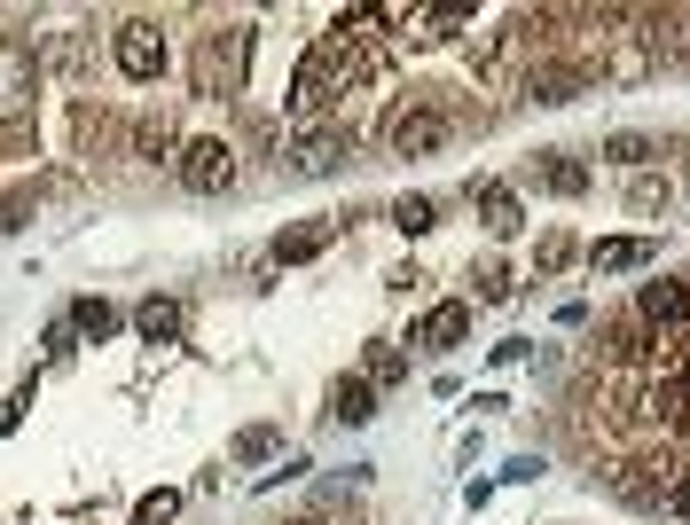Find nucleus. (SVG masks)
I'll list each match as a JSON object with an SVG mask.
<instances>
[{
	"label": "nucleus",
	"instance_id": "b1692460",
	"mask_svg": "<svg viewBox=\"0 0 690 525\" xmlns=\"http://www.w3.org/2000/svg\"><path fill=\"white\" fill-rule=\"evenodd\" d=\"M24 220H32V197H24V189L0 197V228H24Z\"/></svg>",
	"mask_w": 690,
	"mask_h": 525
},
{
	"label": "nucleus",
	"instance_id": "412c9836",
	"mask_svg": "<svg viewBox=\"0 0 690 525\" xmlns=\"http://www.w3.org/2000/svg\"><path fill=\"white\" fill-rule=\"evenodd\" d=\"M573 259H581V243H573V235H550V243L534 251V267H573Z\"/></svg>",
	"mask_w": 690,
	"mask_h": 525
},
{
	"label": "nucleus",
	"instance_id": "aec40b11",
	"mask_svg": "<svg viewBox=\"0 0 690 525\" xmlns=\"http://www.w3.org/2000/svg\"><path fill=\"white\" fill-rule=\"evenodd\" d=\"M651 510H675V517H690V471H675L667 486H659V502Z\"/></svg>",
	"mask_w": 690,
	"mask_h": 525
},
{
	"label": "nucleus",
	"instance_id": "393cba45",
	"mask_svg": "<svg viewBox=\"0 0 690 525\" xmlns=\"http://www.w3.org/2000/svg\"><path fill=\"white\" fill-rule=\"evenodd\" d=\"M0 431H17V400H0Z\"/></svg>",
	"mask_w": 690,
	"mask_h": 525
},
{
	"label": "nucleus",
	"instance_id": "0eeeda50",
	"mask_svg": "<svg viewBox=\"0 0 690 525\" xmlns=\"http://www.w3.org/2000/svg\"><path fill=\"white\" fill-rule=\"evenodd\" d=\"M463 329H471V306L448 298V306H431V314L408 329V345H424V354H448V345H463Z\"/></svg>",
	"mask_w": 690,
	"mask_h": 525
},
{
	"label": "nucleus",
	"instance_id": "1a4fd4ad",
	"mask_svg": "<svg viewBox=\"0 0 690 525\" xmlns=\"http://www.w3.org/2000/svg\"><path fill=\"white\" fill-rule=\"evenodd\" d=\"M588 267H596V275H628V267H651V243H644V235H604V243L588 251Z\"/></svg>",
	"mask_w": 690,
	"mask_h": 525
},
{
	"label": "nucleus",
	"instance_id": "f257e3e1",
	"mask_svg": "<svg viewBox=\"0 0 690 525\" xmlns=\"http://www.w3.org/2000/svg\"><path fill=\"white\" fill-rule=\"evenodd\" d=\"M456 111L440 103V95H416V103H400L385 126H377V141H385V157H431V149H448L456 141Z\"/></svg>",
	"mask_w": 690,
	"mask_h": 525
},
{
	"label": "nucleus",
	"instance_id": "4468645a",
	"mask_svg": "<svg viewBox=\"0 0 690 525\" xmlns=\"http://www.w3.org/2000/svg\"><path fill=\"white\" fill-rule=\"evenodd\" d=\"M71 329H79V337H111V329H118V314H111L103 298H79V306H71Z\"/></svg>",
	"mask_w": 690,
	"mask_h": 525
},
{
	"label": "nucleus",
	"instance_id": "423d86ee",
	"mask_svg": "<svg viewBox=\"0 0 690 525\" xmlns=\"http://www.w3.org/2000/svg\"><path fill=\"white\" fill-rule=\"evenodd\" d=\"M354 157V126H306L299 149H291V172H330Z\"/></svg>",
	"mask_w": 690,
	"mask_h": 525
},
{
	"label": "nucleus",
	"instance_id": "39448f33",
	"mask_svg": "<svg viewBox=\"0 0 690 525\" xmlns=\"http://www.w3.org/2000/svg\"><path fill=\"white\" fill-rule=\"evenodd\" d=\"M111 48H118V71H126V78H157V71H165V32H157L149 17H126Z\"/></svg>",
	"mask_w": 690,
	"mask_h": 525
},
{
	"label": "nucleus",
	"instance_id": "f3484780",
	"mask_svg": "<svg viewBox=\"0 0 690 525\" xmlns=\"http://www.w3.org/2000/svg\"><path fill=\"white\" fill-rule=\"evenodd\" d=\"M268 455H275V431H268V423H251L243 440H236V463H268Z\"/></svg>",
	"mask_w": 690,
	"mask_h": 525
},
{
	"label": "nucleus",
	"instance_id": "2eb2a0df",
	"mask_svg": "<svg viewBox=\"0 0 690 525\" xmlns=\"http://www.w3.org/2000/svg\"><path fill=\"white\" fill-rule=\"evenodd\" d=\"M165 149H172V118L157 111V118H142V126H134V157H165Z\"/></svg>",
	"mask_w": 690,
	"mask_h": 525
},
{
	"label": "nucleus",
	"instance_id": "9d476101",
	"mask_svg": "<svg viewBox=\"0 0 690 525\" xmlns=\"http://www.w3.org/2000/svg\"><path fill=\"white\" fill-rule=\"evenodd\" d=\"M330 235H337V220H306V228L275 235V267H299V259H314V251H322Z\"/></svg>",
	"mask_w": 690,
	"mask_h": 525
},
{
	"label": "nucleus",
	"instance_id": "a878e982",
	"mask_svg": "<svg viewBox=\"0 0 690 525\" xmlns=\"http://www.w3.org/2000/svg\"><path fill=\"white\" fill-rule=\"evenodd\" d=\"M291 525H322V517H291Z\"/></svg>",
	"mask_w": 690,
	"mask_h": 525
},
{
	"label": "nucleus",
	"instance_id": "5701e85b",
	"mask_svg": "<svg viewBox=\"0 0 690 525\" xmlns=\"http://www.w3.org/2000/svg\"><path fill=\"white\" fill-rule=\"evenodd\" d=\"M502 479H510V486H526V479H542V455H510V463H502Z\"/></svg>",
	"mask_w": 690,
	"mask_h": 525
},
{
	"label": "nucleus",
	"instance_id": "f8f14e48",
	"mask_svg": "<svg viewBox=\"0 0 690 525\" xmlns=\"http://www.w3.org/2000/svg\"><path fill=\"white\" fill-rule=\"evenodd\" d=\"M330 416H337V423H369V416H377V392H369V377H345V385L330 392Z\"/></svg>",
	"mask_w": 690,
	"mask_h": 525
},
{
	"label": "nucleus",
	"instance_id": "dca6fc26",
	"mask_svg": "<svg viewBox=\"0 0 690 525\" xmlns=\"http://www.w3.org/2000/svg\"><path fill=\"white\" fill-rule=\"evenodd\" d=\"M604 157H613L620 172H636V165L651 157V141H644V134H613V141H604Z\"/></svg>",
	"mask_w": 690,
	"mask_h": 525
},
{
	"label": "nucleus",
	"instance_id": "7ed1b4c3",
	"mask_svg": "<svg viewBox=\"0 0 690 525\" xmlns=\"http://www.w3.org/2000/svg\"><path fill=\"white\" fill-rule=\"evenodd\" d=\"M628 314H636L644 329H659V337H682V329H690V275H651Z\"/></svg>",
	"mask_w": 690,
	"mask_h": 525
},
{
	"label": "nucleus",
	"instance_id": "20e7f679",
	"mask_svg": "<svg viewBox=\"0 0 690 525\" xmlns=\"http://www.w3.org/2000/svg\"><path fill=\"white\" fill-rule=\"evenodd\" d=\"M236 78H243V32H205L197 86H205V95H236Z\"/></svg>",
	"mask_w": 690,
	"mask_h": 525
},
{
	"label": "nucleus",
	"instance_id": "4be33fe9",
	"mask_svg": "<svg viewBox=\"0 0 690 525\" xmlns=\"http://www.w3.org/2000/svg\"><path fill=\"white\" fill-rule=\"evenodd\" d=\"M172 510H181V494H149V502H142V517H134V525H165V517H172Z\"/></svg>",
	"mask_w": 690,
	"mask_h": 525
},
{
	"label": "nucleus",
	"instance_id": "6e6552de",
	"mask_svg": "<svg viewBox=\"0 0 690 525\" xmlns=\"http://www.w3.org/2000/svg\"><path fill=\"white\" fill-rule=\"evenodd\" d=\"M471 197H479L487 235H518V228H526V204H518V189H502V181H471Z\"/></svg>",
	"mask_w": 690,
	"mask_h": 525
},
{
	"label": "nucleus",
	"instance_id": "f03ea898",
	"mask_svg": "<svg viewBox=\"0 0 690 525\" xmlns=\"http://www.w3.org/2000/svg\"><path fill=\"white\" fill-rule=\"evenodd\" d=\"M172 172H181V189H197V197H220V189H236V141H220V134H197V141H181V157H172Z\"/></svg>",
	"mask_w": 690,
	"mask_h": 525
},
{
	"label": "nucleus",
	"instance_id": "6ab92c4d",
	"mask_svg": "<svg viewBox=\"0 0 690 525\" xmlns=\"http://www.w3.org/2000/svg\"><path fill=\"white\" fill-rule=\"evenodd\" d=\"M369 377H377V385L408 377V354H400V345H377V354H369Z\"/></svg>",
	"mask_w": 690,
	"mask_h": 525
},
{
	"label": "nucleus",
	"instance_id": "a211bd4d",
	"mask_svg": "<svg viewBox=\"0 0 690 525\" xmlns=\"http://www.w3.org/2000/svg\"><path fill=\"white\" fill-rule=\"evenodd\" d=\"M393 228L424 235V228H431V197H400V204H393Z\"/></svg>",
	"mask_w": 690,
	"mask_h": 525
},
{
	"label": "nucleus",
	"instance_id": "ddd939ff",
	"mask_svg": "<svg viewBox=\"0 0 690 525\" xmlns=\"http://www.w3.org/2000/svg\"><path fill=\"white\" fill-rule=\"evenodd\" d=\"M181 322H189V314H181V298H149V306L134 314V329H142L149 345H165V337H181Z\"/></svg>",
	"mask_w": 690,
	"mask_h": 525
},
{
	"label": "nucleus",
	"instance_id": "9b49d317",
	"mask_svg": "<svg viewBox=\"0 0 690 525\" xmlns=\"http://www.w3.org/2000/svg\"><path fill=\"white\" fill-rule=\"evenodd\" d=\"M534 181H542V189H557V197H581V189H588V165H573L565 149H542Z\"/></svg>",
	"mask_w": 690,
	"mask_h": 525
}]
</instances>
